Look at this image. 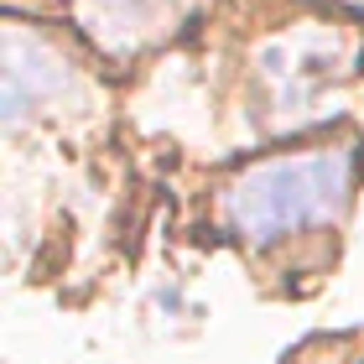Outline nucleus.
Instances as JSON below:
<instances>
[{"instance_id":"1","label":"nucleus","mask_w":364,"mask_h":364,"mask_svg":"<svg viewBox=\"0 0 364 364\" xmlns=\"http://www.w3.org/2000/svg\"><path fill=\"white\" fill-rule=\"evenodd\" d=\"M359 156L354 151H312V156H276L250 167L224 193V213L245 240L271 245L296 229L338 219L354 193Z\"/></svg>"},{"instance_id":"2","label":"nucleus","mask_w":364,"mask_h":364,"mask_svg":"<svg viewBox=\"0 0 364 364\" xmlns=\"http://www.w3.org/2000/svg\"><path fill=\"white\" fill-rule=\"evenodd\" d=\"M68 89V63H63L53 47H42L26 31H6V68H0V109H6V125H16L26 114V105L37 99H53Z\"/></svg>"},{"instance_id":"3","label":"nucleus","mask_w":364,"mask_h":364,"mask_svg":"<svg viewBox=\"0 0 364 364\" xmlns=\"http://www.w3.org/2000/svg\"><path fill=\"white\" fill-rule=\"evenodd\" d=\"M156 6H161V0H94V21H99L94 31H105V26H120V31L141 26Z\"/></svg>"}]
</instances>
